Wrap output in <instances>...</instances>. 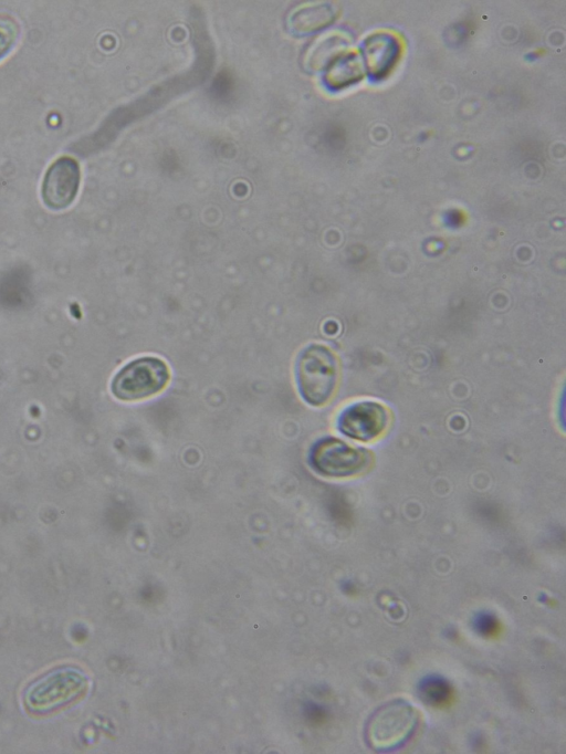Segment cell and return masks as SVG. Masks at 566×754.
<instances>
[{
    "label": "cell",
    "instance_id": "cell-12",
    "mask_svg": "<svg viewBox=\"0 0 566 754\" xmlns=\"http://www.w3.org/2000/svg\"><path fill=\"white\" fill-rule=\"evenodd\" d=\"M20 34L19 22L9 13L0 12V60L15 45Z\"/></svg>",
    "mask_w": 566,
    "mask_h": 754
},
{
    "label": "cell",
    "instance_id": "cell-9",
    "mask_svg": "<svg viewBox=\"0 0 566 754\" xmlns=\"http://www.w3.org/2000/svg\"><path fill=\"white\" fill-rule=\"evenodd\" d=\"M358 60L354 55L339 59L326 74V82L332 87H340L359 76Z\"/></svg>",
    "mask_w": 566,
    "mask_h": 754
},
{
    "label": "cell",
    "instance_id": "cell-8",
    "mask_svg": "<svg viewBox=\"0 0 566 754\" xmlns=\"http://www.w3.org/2000/svg\"><path fill=\"white\" fill-rule=\"evenodd\" d=\"M420 697L430 705L441 706L449 703L452 695V688L444 678L440 676H427L418 685Z\"/></svg>",
    "mask_w": 566,
    "mask_h": 754
},
{
    "label": "cell",
    "instance_id": "cell-15",
    "mask_svg": "<svg viewBox=\"0 0 566 754\" xmlns=\"http://www.w3.org/2000/svg\"><path fill=\"white\" fill-rule=\"evenodd\" d=\"M472 743L475 748H480L483 745V739L481 737L480 734H475L474 737L472 739Z\"/></svg>",
    "mask_w": 566,
    "mask_h": 754
},
{
    "label": "cell",
    "instance_id": "cell-4",
    "mask_svg": "<svg viewBox=\"0 0 566 754\" xmlns=\"http://www.w3.org/2000/svg\"><path fill=\"white\" fill-rule=\"evenodd\" d=\"M373 453L354 447L337 438L318 440L311 449L310 464L319 474L329 478H347L369 469Z\"/></svg>",
    "mask_w": 566,
    "mask_h": 754
},
{
    "label": "cell",
    "instance_id": "cell-11",
    "mask_svg": "<svg viewBox=\"0 0 566 754\" xmlns=\"http://www.w3.org/2000/svg\"><path fill=\"white\" fill-rule=\"evenodd\" d=\"M337 45L338 40L333 35H325L316 40L305 56L306 65L314 70L319 69L331 57Z\"/></svg>",
    "mask_w": 566,
    "mask_h": 754
},
{
    "label": "cell",
    "instance_id": "cell-1",
    "mask_svg": "<svg viewBox=\"0 0 566 754\" xmlns=\"http://www.w3.org/2000/svg\"><path fill=\"white\" fill-rule=\"evenodd\" d=\"M295 378L304 401L315 407L324 406L333 398L337 388L338 359L327 346L312 344L298 355Z\"/></svg>",
    "mask_w": 566,
    "mask_h": 754
},
{
    "label": "cell",
    "instance_id": "cell-7",
    "mask_svg": "<svg viewBox=\"0 0 566 754\" xmlns=\"http://www.w3.org/2000/svg\"><path fill=\"white\" fill-rule=\"evenodd\" d=\"M333 18L334 12L327 4H303L291 13L289 25L295 33H310L329 24Z\"/></svg>",
    "mask_w": 566,
    "mask_h": 754
},
{
    "label": "cell",
    "instance_id": "cell-13",
    "mask_svg": "<svg viewBox=\"0 0 566 754\" xmlns=\"http://www.w3.org/2000/svg\"><path fill=\"white\" fill-rule=\"evenodd\" d=\"M474 630L484 637L494 636L499 630L496 617L489 611H480L473 618Z\"/></svg>",
    "mask_w": 566,
    "mask_h": 754
},
{
    "label": "cell",
    "instance_id": "cell-5",
    "mask_svg": "<svg viewBox=\"0 0 566 754\" xmlns=\"http://www.w3.org/2000/svg\"><path fill=\"white\" fill-rule=\"evenodd\" d=\"M390 422L389 409L377 401H358L346 407L337 418V429L346 437L367 442L379 438Z\"/></svg>",
    "mask_w": 566,
    "mask_h": 754
},
{
    "label": "cell",
    "instance_id": "cell-6",
    "mask_svg": "<svg viewBox=\"0 0 566 754\" xmlns=\"http://www.w3.org/2000/svg\"><path fill=\"white\" fill-rule=\"evenodd\" d=\"M81 182V168L77 160L71 156L56 158L46 169L41 197L43 203L51 210H63L74 201Z\"/></svg>",
    "mask_w": 566,
    "mask_h": 754
},
{
    "label": "cell",
    "instance_id": "cell-2",
    "mask_svg": "<svg viewBox=\"0 0 566 754\" xmlns=\"http://www.w3.org/2000/svg\"><path fill=\"white\" fill-rule=\"evenodd\" d=\"M170 379L167 364L157 357L146 356L126 364L114 376L112 394L123 401H136L160 392Z\"/></svg>",
    "mask_w": 566,
    "mask_h": 754
},
{
    "label": "cell",
    "instance_id": "cell-14",
    "mask_svg": "<svg viewBox=\"0 0 566 754\" xmlns=\"http://www.w3.org/2000/svg\"><path fill=\"white\" fill-rule=\"evenodd\" d=\"M305 714L308 718V720L312 721L313 723H321L327 716V712H326L325 708H323L316 703L306 704Z\"/></svg>",
    "mask_w": 566,
    "mask_h": 754
},
{
    "label": "cell",
    "instance_id": "cell-3",
    "mask_svg": "<svg viewBox=\"0 0 566 754\" xmlns=\"http://www.w3.org/2000/svg\"><path fill=\"white\" fill-rule=\"evenodd\" d=\"M86 688L87 679L81 671L55 669L28 688L24 703L33 712H50L77 700Z\"/></svg>",
    "mask_w": 566,
    "mask_h": 754
},
{
    "label": "cell",
    "instance_id": "cell-10",
    "mask_svg": "<svg viewBox=\"0 0 566 754\" xmlns=\"http://www.w3.org/2000/svg\"><path fill=\"white\" fill-rule=\"evenodd\" d=\"M370 65L382 70L390 66L397 54V44L390 38L381 36L370 42L368 48Z\"/></svg>",
    "mask_w": 566,
    "mask_h": 754
}]
</instances>
